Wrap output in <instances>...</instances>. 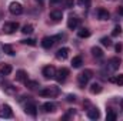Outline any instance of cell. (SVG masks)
I'll list each match as a JSON object with an SVG mask.
<instances>
[{
    "mask_svg": "<svg viewBox=\"0 0 123 121\" xmlns=\"http://www.w3.org/2000/svg\"><path fill=\"white\" fill-rule=\"evenodd\" d=\"M59 87H55V86H50V87H44L39 91V95L40 97H47V98H53V97H57L59 95Z\"/></svg>",
    "mask_w": 123,
    "mask_h": 121,
    "instance_id": "obj_1",
    "label": "cell"
},
{
    "mask_svg": "<svg viewBox=\"0 0 123 121\" xmlns=\"http://www.w3.org/2000/svg\"><path fill=\"white\" fill-rule=\"evenodd\" d=\"M93 73L92 70H85V71H82L79 76H77V83H79V87L80 88H83L87 83H89V80L92 78Z\"/></svg>",
    "mask_w": 123,
    "mask_h": 121,
    "instance_id": "obj_2",
    "label": "cell"
},
{
    "mask_svg": "<svg viewBox=\"0 0 123 121\" xmlns=\"http://www.w3.org/2000/svg\"><path fill=\"white\" fill-rule=\"evenodd\" d=\"M60 37H63V36H46V37L42 38V46L44 49H50V47H53V44L56 43V40L60 38Z\"/></svg>",
    "mask_w": 123,
    "mask_h": 121,
    "instance_id": "obj_3",
    "label": "cell"
},
{
    "mask_svg": "<svg viewBox=\"0 0 123 121\" xmlns=\"http://www.w3.org/2000/svg\"><path fill=\"white\" fill-rule=\"evenodd\" d=\"M119 66H120V59L113 57V59H110V60L107 61V64H106V70L113 73V71H116V70L119 68Z\"/></svg>",
    "mask_w": 123,
    "mask_h": 121,
    "instance_id": "obj_4",
    "label": "cell"
},
{
    "mask_svg": "<svg viewBox=\"0 0 123 121\" xmlns=\"http://www.w3.org/2000/svg\"><path fill=\"white\" fill-rule=\"evenodd\" d=\"M9 11H10L12 14H14V16H19V14L23 13V6H22L20 3H17V1H13V3H10V6H9Z\"/></svg>",
    "mask_w": 123,
    "mask_h": 121,
    "instance_id": "obj_5",
    "label": "cell"
},
{
    "mask_svg": "<svg viewBox=\"0 0 123 121\" xmlns=\"http://www.w3.org/2000/svg\"><path fill=\"white\" fill-rule=\"evenodd\" d=\"M19 29V23L17 22H10V23H4V26H3V31L6 33V34H12V33H14V31Z\"/></svg>",
    "mask_w": 123,
    "mask_h": 121,
    "instance_id": "obj_6",
    "label": "cell"
},
{
    "mask_svg": "<svg viewBox=\"0 0 123 121\" xmlns=\"http://www.w3.org/2000/svg\"><path fill=\"white\" fill-rule=\"evenodd\" d=\"M67 76H69V70H67L66 67H63V68H60L59 71H56L55 78L57 80V83H64L66 78H67Z\"/></svg>",
    "mask_w": 123,
    "mask_h": 121,
    "instance_id": "obj_7",
    "label": "cell"
},
{
    "mask_svg": "<svg viewBox=\"0 0 123 121\" xmlns=\"http://www.w3.org/2000/svg\"><path fill=\"white\" fill-rule=\"evenodd\" d=\"M0 117L1 118H12L13 117V110L9 104H4L0 110Z\"/></svg>",
    "mask_w": 123,
    "mask_h": 121,
    "instance_id": "obj_8",
    "label": "cell"
},
{
    "mask_svg": "<svg viewBox=\"0 0 123 121\" xmlns=\"http://www.w3.org/2000/svg\"><path fill=\"white\" fill-rule=\"evenodd\" d=\"M43 76H44V78H55V76H56V68H55L53 66H46V67L43 68Z\"/></svg>",
    "mask_w": 123,
    "mask_h": 121,
    "instance_id": "obj_9",
    "label": "cell"
},
{
    "mask_svg": "<svg viewBox=\"0 0 123 121\" xmlns=\"http://www.w3.org/2000/svg\"><path fill=\"white\" fill-rule=\"evenodd\" d=\"M69 53H70V50L67 47H62L56 51V59L57 60H66L69 57Z\"/></svg>",
    "mask_w": 123,
    "mask_h": 121,
    "instance_id": "obj_10",
    "label": "cell"
},
{
    "mask_svg": "<svg viewBox=\"0 0 123 121\" xmlns=\"http://www.w3.org/2000/svg\"><path fill=\"white\" fill-rule=\"evenodd\" d=\"M25 111L31 116V117H36L37 116V107H36V104L34 103H27L26 105H25Z\"/></svg>",
    "mask_w": 123,
    "mask_h": 121,
    "instance_id": "obj_11",
    "label": "cell"
},
{
    "mask_svg": "<svg viewBox=\"0 0 123 121\" xmlns=\"http://www.w3.org/2000/svg\"><path fill=\"white\" fill-rule=\"evenodd\" d=\"M87 118H90V120H99V118H100V111H99V108L90 107V108L87 110Z\"/></svg>",
    "mask_w": 123,
    "mask_h": 121,
    "instance_id": "obj_12",
    "label": "cell"
},
{
    "mask_svg": "<svg viewBox=\"0 0 123 121\" xmlns=\"http://www.w3.org/2000/svg\"><path fill=\"white\" fill-rule=\"evenodd\" d=\"M79 24H80V20H79L77 17H69V20H67V27H69V30H76V29L79 27Z\"/></svg>",
    "mask_w": 123,
    "mask_h": 121,
    "instance_id": "obj_13",
    "label": "cell"
},
{
    "mask_svg": "<svg viewBox=\"0 0 123 121\" xmlns=\"http://www.w3.org/2000/svg\"><path fill=\"white\" fill-rule=\"evenodd\" d=\"M97 17H99V20L106 22V20L110 19V13H109L106 9H99V10H97Z\"/></svg>",
    "mask_w": 123,
    "mask_h": 121,
    "instance_id": "obj_14",
    "label": "cell"
},
{
    "mask_svg": "<svg viewBox=\"0 0 123 121\" xmlns=\"http://www.w3.org/2000/svg\"><path fill=\"white\" fill-rule=\"evenodd\" d=\"M13 71V67L10 64H1L0 66V74L1 76H10Z\"/></svg>",
    "mask_w": 123,
    "mask_h": 121,
    "instance_id": "obj_15",
    "label": "cell"
},
{
    "mask_svg": "<svg viewBox=\"0 0 123 121\" xmlns=\"http://www.w3.org/2000/svg\"><path fill=\"white\" fill-rule=\"evenodd\" d=\"M26 80H27V73H26L25 70H17V71H16V81L25 83Z\"/></svg>",
    "mask_w": 123,
    "mask_h": 121,
    "instance_id": "obj_16",
    "label": "cell"
},
{
    "mask_svg": "<svg viewBox=\"0 0 123 121\" xmlns=\"http://www.w3.org/2000/svg\"><path fill=\"white\" fill-rule=\"evenodd\" d=\"M42 110H43L44 113H53V111L56 110V105H55L53 103H50V101H47V103H44V104H42Z\"/></svg>",
    "mask_w": 123,
    "mask_h": 121,
    "instance_id": "obj_17",
    "label": "cell"
},
{
    "mask_svg": "<svg viewBox=\"0 0 123 121\" xmlns=\"http://www.w3.org/2000/svg\"><path fill=\"white\" fill-rule=\"evenodd\" d=\"M62 17H63V13H62L60 10H53V11H50V19H52V20L59 22V20H62Z\"/></svg>",
    "mask_w": 123,
    "mask_h": 121,
    "instance_id": "obj_18",
    "label": "cell"
},
{
    "mask_svg": "<svg viewBox=\"0 0 123 121\" xmlns=\"http://www.w3.org/2000/svg\"><path fill=\"white\" fill-rule=\"evenodd\" d=\"M82 64H83V59H82V56H76V57H73V60H72V67L79 68V67H82Z\"/></svg>",
    "mask_w": 123,
    "mask_h": 121,
    "instance_id": "obj_19",
    "label": "cell"
},
{
    "mask_svg": "<svg viewBox=\"0 0 123 121\" xmlns=\"http://www.w3.org/2000/svg\"><path fill=\"white\" fill-rule=\"evenodd\" d=\"M109 81H110V83H116L117 86H123V74H119V76H116V77H110Z\"/></svg>",
    "mask_w": 123,
    "mask_h": 121,
    "instance_id": "obj_20",
    "label": "cell"
},
{
    "mask_svg": "<svg viewBox=\"0 0 123 121\" xmlns=\"http://www.w3.org/2000/svg\"><path fill=\"white\" fill-rule=\"evenodd\" d=\"M116 118H117V113L113 111V110H107V113H106V120L107 121H115Z\"/></svg>",
    "mask_w": 123,
    "mask_h": 121,
    "instance_id": "obj_21",
    "label": "cell"
},
{
    "mask_svg": "<svg viewBox=\"0 0 123 121\" xmlns=\"http://www.w3.org/2000/svg\"><path fill=\"white\" fill-rule=\"evenodd\" d=\"M25 83H26V87H27V88H30V90H36L37 87H40L39 81H31V80H26Z\"/></svg>",
    "mask_w": 123,
    "mask_h": 121,
    "instance_id": "obj_22",
    "label": "cell"
},
{
    "mask_svg": "<svg viewBox=\"0 0 123 121\" xmlns=\"http://www.w3.org/2000/svg\"><path fill=\"white\" fill-rule=\"evenodd\" d=\"M90 93H92V94H99V93H102V86H100L99 83H93L92 86H90Z\"/></svg>",
    "mask_w": 123,
    "mask_h": 121,
    "instance_id": "obj_23",
    "label": "cell"
},
{
    "mask_svg": "<svg viewBox=\"0 0 123 121\" xmlns=\"http://www.w3.org/2000/svg\"><path fill=\"white\" fill-rule=\"evenodd\" d=\"M92 54L96 59H102L103 57V51H102L100 47H92Z\"/></svg>",
    "mask_w": 123,
    "mask_h": 121,
    "instance_id": "obj_24",
    "label": "cell"
},
{
    "mask_svg": "<svg viewBox=\"0 0 123 121\" xmlns=\"http://www.w3.org/2000/svg\"><path fill=\"white\" fill-rule=\"evenodd\" d=\"M77 36H79V37H82V38H86V37H89V36H90V30H89V29H86V27H83V29H80V30L77 31Z\"/></svg>",
    "mask_w": 123,
    "mask_h": 121,
    "instance_id": "obj_25",
    "label": "cell"
},
{
    "mask_svg": "<svg viewBox=\"0 0 123 121\" xmlns=\"http://www.w3.org/2000/svg\"><path fill=\"white\" fill-rule=\"evenodd\" d=\"M33 30H34V27H33L31 24H25V26L22 27V33H23V34H31Z\"/></svg>",
    "mask_w": 123,
    "mask_h": 121,
    "instance_id": "obj_26",
    "label": "cell"
},
{
    "mask_svg": "<svg viewBox=\"0 0 123 121\" xmlns=\"http://www.w3.org/2000/svg\"><path fill=\"white\" fill-rule=\"evenodd\" d=\"M3 51H4L6 54H9V56H14V50H13V47H12L10 44H4V46H3Z\"/></svg>",
    "mask_w": 123,
    "mask_h": 121,
    "instance_id": "obj_27",
    "label": "cell"
},
{
    "mask_svg": "<svg viewBox=\"0 0 123 121\" xmlns=\"http://www.w3.org/2000/svg\"><path fill=\"white\" fill-rule=\"evenodd\" d=\"M100 43H102L103 46H106V47H110V46H112V40H110L109 37H102V38H100Z\"/></svg>",
    "mask_w": 123,
    "mask_h": 121,
    "instance_id": "obj_28",
    "label": "cell"
},
{
    "mask_svg": "<svg viewBox=\"0 0 123 121\" xmlns=\"http://www.w3.org/2000/svg\"><path fill=\"white\" fill-rule=\"evenodd\" d=\"M120 34H122V27H120V26H115V29L112 31V36H113V37H117V36H120Z\"/></svg>",
    "mask_w": 123,
    "mask_h": 121,
    "instance_id": "obj_29",
    "label": "cell"
},
{
    "mask_svg": "<svg viewBox=\"0 0 123 121\" xmlns=\"http://www.w3.org/2000/svg\"><path fill=\"white\" fill-rule=\"evenodd\" d=\"M22 43L23 44H29V46H36V40L34 38H25V40H22Z\"/></svg>",
    "mask_w": 123,
    "mask_h": 121,
    "instance_id": "obj_30",
    "label": "cell"
},
{
    "mask_svg": "<svg viewBox=\"0 0 123 121\" xmlns=\"http://www.w3.org/2000/svg\"><path fill=\"white\" fill-rule=\"evenodd\" d=\"M90 1L92 0H77L79 6H82V7H89L90 6Z\"/></svg>",
    "mask_w": 123,
    "mask_h": 121,
    "instance_id": "obj_31",
    "label": "cell"
},
{
    "mask_svg": "<svg viewBox=\"0 0 123 121\" xmlns=\"http://www.w3.org/2000/svg\"><path fill=\"white\" fill-rule=\"evenodd\" d=\"M67 101H69V103L76 101V95H74V94H69V95H67Z\"/></svg>",
    "mask_w": 123,
    "mask_h": 121,
    "instance_id": "obj_32",
    "label": "cell"
},
{
    "mask_svg": "<svg viewBox=\"0 0 123 121\" xmlns=\"http://www.w3.org/2000/svg\"><path fill=\"white\" fill-rule=\"evenodd\" d=\"M73 4H74V1L73 0H66V7H73Z\"/></svg>",
    "mask_w": 123,
    "mask_h": 121,
    "instance_id": "obj_33",
    "label": "cell"
},
{
    "mask_svg": "<svg viewBox=\"0 0 123 121\" xmlns=\"http://www.w3.org/2000/svg\"><path fill=\"white\" fill-rule=\"evenodd\" d=\"M117 13H119L120 16H123V7H122V6H119V7H117Z\"/></svg>",
    "mask_w": 123,
    "mask_h": 121,
    "instance_id": "obj_34",
    "label": "cell"
},
{
    "mask_svg": "<svg viewBox=\"0 0 123 121\" xmlns=\"http://www.w3.org/2000/svg\"><path fill=\"white\" fill-rule=\"evenodd\" d=\"M116 51H117V53L122 51V46H120V44H116Z\"/></svg>",
    "mask_w": 123,
    "mask_h": 121,
    "instance_id": "obj_35",
    "label": "cell"
},
{
    "mask_svg": "<svg viewBox=\"0 0 123 121\" xmlns=\"http://www.w3.org/2000/svg\"><path fill=\"white\" fill-rule=\"evenodd\" d=\"M50 1H52V3H57L59 0H50Z\"/></svg>",
    "mask_w": 123,
    "mask_h": 121,
    "instance_id": "obj_36",
    "label": "cell"
},
{
    "mask_svg": "<svg viewBox=\"0 0 123 121\" xmlns=\"http://www.w3.org/2000/svg\"><path fill=\"white\" fill-rule=\"evenodd\" d=\"M120 107H122V110H123V100L120 101Z\"/></svg>",
    "mask_w": 123,
    "mask_h": 121,
    "instance_id": "obj_37",
    "label": "cell"
},
{
    "mask_svg": "<svg viewBox=\"0 0 123 121\" xmlns=\"http://www.w3.org/2000/svg\"><path fill=\"white\" fill-rule=\"evenodd\" d=\"M37 1H39V3H40V4H43V0H37Z\"/></svg>",
    "mask_w": 123,
    "mask_h": 121,
    "instance_id": "obj_38",
    "label": "cell"
}]
</instances>
